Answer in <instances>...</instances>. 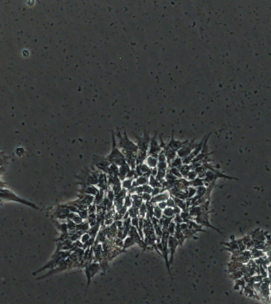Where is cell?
I'll return each instance as SVG.
<instances>
[{"label": "cell", "instance_id": "obj_3", "mask_svg": "<svg viewBox=\"0 0 271 304\" xmlns=\"http://www.w3.org/2000/svg\"><path fill=\"white\" fill-rule=\"evenodd\" d=\"M98 174L99 173L97 170H91L90 169L86 168L81 171L77 178L80 180L79 184L81 185H95L98 182Z\"/></svg>", "mask_w": 271, "mask_h": 304}, {"label": "cell", "instance_id": "obj_9", "mask_svg": "<svg viewBox=\"0 0 271 304\" xmlns=\"http://www.w3.org/2000/svg\"><path fill=\"white\" fill-rule=\"evenodd\" d=\"M99 265L97 263H93V264H90L88 266H86V269H85V274H86V277L87 278V286L90 285V281H91V279L94 277L96 273L98 272L99 270Z\"/></svg>", "mask_w": 271, "mask_h": 304}, {"label": "cell", "instance_id": "obj_30", "mask_svg": "<svg viewBox=\"0 0 271 304\" xmlns=\"http://www.w3.org/2000/svg\"><path fill=\"white\" fill-rule=\"evenodd\" d=\"M167 207H172V208H174L175 206H176V204H175V202H174V199L173 198H169L168 200H167Z\"/></svg>", "mask_w": 271, "mask_h": 304}, {"label": "cell", "instance_id": "obj_24", "mask_svg": "<svg viewBox=\"0 0 271 304\" xmlns=\"http://www.w3.org/2000/svg\"><path fill=\"white\" fill-rule=\"evenodd\" d=\"M168 172H170V173H171V174H173L174 176H175L177 178H182V174H181V173H180V171H179V170L178 168L171 167V168L168 170Z\"/></svg>", "mask_w": 271, "mask_h": 304}, {"label": "cell", "instance_id": "obj_27", "mask_svg": "<svg viewBox=\"0 0 271 304\" xmlns=\"http://www.w3.org/2000/svg\"><path fill=\"white\" fill-rule=\"evenodd\" d=\"M197 176H198V174H197V172L195 171V170H191L189 172V173H188L187 177H186V179H188L189 181H190V182H192V181H193V180L197 178Z\"/></svg>", "mask_w": 271, "mask_h": 304}, {"label": "cell", "instance_id": "obj_6", "mask_svg": "<svg viewBox=\"0 0 271 304\" xmlns=\"http://www.w3.org/2000/svg\"><path fill=\"white\" fill-rule=\"evenodd\" d=\"M161 151H162V148H161V146L158 142L157 133H155V136H153L151 138L148 155H154V156L158 157V154H159Z\"/></svg>", "mask_w": 271, "mask_h": 304}, {"label": "cell", "instance_id": "obj_12", "mask_svg": "<svg viewBox=\"0 0 271 304\" xmlns=\"http://www.w3.org/2000/svg\"><path fill=\"white\" fill-rule=\"evenodd\" d=\"M132 169L130 168V166H128V164L126 162V163L123 164L120 166H119V173H118V177L120 181H123L126 178V176L130 170Z\"/></svg>", "mask_w": 271, "mask_h": 304}, {"label": "cell", "instance_id": "obj_29", "mask_svg": "<svg viewBox=\"0 0 271 304\" xmlns=\"http://www.w3.org/2000/svg\"><path fill=\"white\" fill-rule=\"evenodd\" d=\"M140 196H141V197H142V200L145 201V202H148V201H151V197H152L151 194L145 193H142Z\"/></svg>", "mask_w": 271, "mask_h": 304}, {"label": "cell", "instance_id": "obj_14", "mask_svg": "<svg viewBox=\"0 0 271 304\" xmlns=\"http://www.w3.org/2000/svg\"><path fill=\"white\" fill-rule=\"evenodd\" d=\"M148 184L152 187L153 189H155V188H162V183L159 180L156 179L155 177H153V176H150V177H149Z\"/></svg>", "mask_w": 271, "mask_h": 304}, {"label": "cell", "instance_id": "obj_8", "mask_svg": "<svg viewBox=\"0 0 271 304\" xmlns=\"http://www.w3.org/2000/svg\"><path fill=\"white\" fill-rule=\"evenodd\" d=\"M179 245V241L177 240L176 238L174 237V235H170L169 238H168V249H169V254L171 256L169 260L170 265L173 263L174 253H175V250H176Z\"/></svg>", "mask_w": 271, "mask_h": 304}, {"label": "cell", "instance_id": "obj_32", "mask_svg": "<svg viewBox=\"0 0 271 304\" xmlns=\"http://www.w3.org/2000/svg\"><path fill=\"white\" fill-rule=\"evenodd\" d=\"M156 205H157L158 207H159V208L161 210H164L165 208H166V207H167V202H166V201H162V202L158 203V204Z\"/></svg>", "mask_w": 271, "mask_h": 304}, {"label": "cell", "instance_id": "obj_4", "mask_svg": "<svg viewBox=\"0 0 271 304\" xmlns=\"http://www.w3.org/2000/svg\"><path fill=\"white\" fill-rule=\"evenodd\" d=\"M133 135H134L135 138H136V142L135 143H137V147H138V151L148 153L149 143H150L151 140V137L149 136L148 132L144 131V132L141 136H138V135H136L135 133H133Z\"/></svg>", "mask_w": 271, "mask_h": 304}, {"label": "cell", "instance_id": "obj_26", "mask_svg": "<svg viewBox=\"0 0 271 304\" xmlns=\"http://www.w3.org/2000/svg\"><path fill=\"white\" fill-rule=\"evenodd\" d=\"M167 230L169 232L170 235H174V233H175V230H176V224L174 221H172L169 224V226H168Z\"/></svg>", "mask_w": 271, "mask_h": 304}, {"label": "cell", "instance_id": "obj_13", "mask_svg": "<svg viewBox=\"0 0 271 304\" xmlns=\"http://www.w3.org/2000/svg\"><path fill=\"white\" fill-rule=\"evenodd\" d=\"M146 162L147 165L150 167L151 169H155L157 167V165L159 163V161H158V157L157 156H154V155H148L146 159Z\"/></svg>", "mask_w": 271, "mask_h": 304}, {"label": "cell", "instance_id": "obj_20", "mask_svg": "<svg viewBox=\"0 0 271 304\" xmlns=\"http://www.w3.org/2000/svg\"><path fill=\"white\" fill-rule=\"evenodd\" d=\"M128 215L132 218L137 217V215H139V208L135 207V206H132L128 210Z\"/></svg>", "mask_w": 271, "mask_h": 304}, {"label": "cell", "instance_id": "obj_28", "mask_svg": "<svg viewBox=\"0 0 271 304\" xmlns=\"http://www.w3.org/2000/svg\"><path fill=\"white\" fill-rule=\"evenodd\" d=\"M139 214L140 215V217H143L144 218L145 215H147V207L146 204H143L139 207Z\"/></svg>", "mask_w": 271, "mask_h": 304}, {"label": "cell", "instance_id": "obj_5", "mask_svg": "<svg viewBox=\"0 0 271 304\" xmlns=\"http://www.w3.org/2000/svg\"><path fill=\"white\" fill-rule=\"evenodd\" d=\"M197 143H195V139H193V140H189L188 143H186L185 145L183 146L182 148H181L178 151H177V155L179 158L184 159L185 157L189 156L192 151L194 150Z\"/></svg>", "mask_w": 271, "mask_h": 304}, {"label": "cell", "instance_id": "obj_15", "mask_svg": "<svg viewBox=\"0 0 271 304\" xmlns=\"http://www.w3.org/2000/svg\"><path fill=\"white\" fill-rule=\"evenodd\" d=\"M179 170V171H180V173H181V174H182V177H185V178H186V177H187L189 172H190V171L192 170V167H191V166H190V165H184V164H183L182 166H181Z\"/></svg>", "mask_w": 271, "mask_h": 304}, {"label": "cell", "instance_id": "obj_25", "mask_svg": "<svg viewBox=\"0 0 271 304\" xmlns=\"http://www.w3.org/2000/svg\"><path fill=\"white\" fill-rule=\"evenodd\" d=\"M186 193H187V198H191L193 196H194L197 193V189H195L194 187L190 186L186 190Z\"/></svg>", "mask_w": 271, "mask_h": 304}, {"label": "cell", "instance_id": "obj_16", "mask_svg": "<svg viewBox=\"0 0 271 304\" xmlns=\"http://www.w3.org/2000/svg\"><path fill=\"white\" fill-rule=\"evenodd\" d=\"M132 182H133V178H125L121 182V187L123 189H126L127 191L128 190L129 191V189L132 188Z\"/></svg>", "mask_w": 271, "mask_h": 304}, {"label": "cell", "instance_id": "obj_18", "mask_svg": "<svg viewBox=\"0 0 271 304\" xmlns=\"http://www.w3.org/2000/svg\"><path fill=\"white\" fill-rule=\"evenodd\" d=\"M104 200V191L102 190V189H99V191L96 194V196L95 197V200H94V203H95L96 204H99L100 203L102 202V201Z\"/></svg>", "mask_w": 271, "mask_h": 304}, {"label": "cell", "instance_id": "obj_22", "mask_svg": "<svg viewBox=\"0 0 271 304\" xmlns=\"http://www.w3.org/2000/svg\"><path fill=\"white\" fill-rule=\"evenodd\" d=\"M124 206H125L126 208L128 207H131L132 206V199L131 194H128L127 196H125V199H124Z\"/></svg>", "mask_w": 271, "mask_h": 304}, {"label": "cell", "instance_id": "obj_23", "mask_svg": "<svg viewBox=\"0 0 271 304\" xmlns=\"http://www.w3.org/2000/svg\"><path fill=\"white\" fill-rule=\"evenodd\" d=\"M135 244H136V243H135V242L133 241V239H132V238L128 237L125 238V242L123 243V248L126 249V248H128V247L132 246H133V245Z\"/></svg>", "mask_w": 271, "mask_h": 304}, {"label": "cell", "instance_id": "obj_2", "mask_svg": "<svg viewBox=\"0 0 271 304\" xmlns=\"http://www.w3.org/2000/svg\"><path fill=\"white\" fill-rule=\"evenodd\" d=\"M116 137L119 139V148H120L121 152L130 151L136 154L138 152V147L137 143L128 138L126 131H124V133H120L119 131L116 133Z\"/></svg>", "mask_w": 271, "mask_h": 304}, {"label": "cell", "instance_id": "obj_31", "mask_svg": "<svg viewBox=\"0 0 271 304\" xmlns=\"http://www.w3.org/2000/svg\"><path fill=\"white\" fill-rule=\"evenodd\" d=\"M90 238H91V237H90V235H89V234H84V235L82 236L81 241L83 243H85V244H86V242H88Z\"/></svg>", "mask_w": 271, "mask_h": 304}, {"label": "cell", "instance_id": "obj_17", "mask_svg": "<svg viewBox=\"0 0 271 304\" xmlns=\"http://www.w3.org/2000/svg\"><path fill=\"white\" fill-rule=\"evenodd\" d=\"M170 165H171V167H174V168L179 169L181 166L183 165L182 159V158H179V157H176L173 161L171 162Z\"/></svg>", "mask_w": 271, "mask_h": 304}, {"label": "cell", "instance_id": "obj_19", "mask_svg": "<svg viewBox=\"0 0 271 304\" xmlns=\"http://www.w3.org/2000/svg\"><path fill=\"white\" fill-rule=\"evenodd\" d=\"M162 214H163V215H164V216L168 217V218H174V215H175L174 214V208H172V207H167L164 210H163Z\"/></svg>", "mask_w": 271, "mask_h": 304}, {"label": "cell", "instance_id": "obj_21", "mask_svg": "<svg viewBox=\"0 0 271 304\" xmlns=\"http://www.w3.org/2000/svg\"><path fill=\"white\" fill-rule=\"evenodd\" d=\"M162 216V211L158 207L157 205H155L154 207V212H153V217H155L157 219H160Z\"/></svg>", "mask_w": 271, "mask_h": 304}, {"label": "cell", "instance_id": "obj_11", "mask_svg": "<svg viewBox=\"0 0 271 304\" xmlns=\"http://www.w3.org/2000/svg\"><path fill=\"white\" fill-rule=\"evenodd\" d=\"M169 198H170L169 193L167 191H164L159 194V195H157V196H152L150 202L152 203L153 204H155L156 203L158 204V203L162 202V201H167Z\"/></svg>", "mask_w": 271, "mask_h": 304}, {"label": "cell", "instance_id": "obj_7", "mask_svg": "<svg viewBox=\"0 0 271 304\" xmlns=\"http://www.w3.org/2000/svg\"><path fill=\"white\" fill-rule=\"evenodd\" d=\"M189 139H185V140H179V139H176L174 138V131L173 130L172 131L171 134V137L170 139V141L168 142V143H167V146L168 148H170L172 150L175 151H178L181 148H182L183 146L185 145V143L189 142Z\"/></svg>", "mask_w": 271, "mask_h": 304}, {"label": "cell", "instance_id": "obj_1", "mask_svg": "<svg viewBox=\"0 0 271 304\" xmlns=\"http://www.w3.org/2000/svg\"><path fill=\"white\" fill-rule=\"evenodd\" d=\"M111 136L112 150L111 152L107 156H106V159L109 161L110 164H115L117 166H120L123 164L126 163V160H125V156H124L121 151L117 147L116 135L114 132V131H111Z\"/></svg>", "mask_w": 271, "mask_h": 304}, {"label": "cell", "instance_id": "obj_10", "mask_svg": "<svg viewBox=\"0 0 271 304\" xmlns=\"http://www.w3.org/2000/svg\"><path fill=\"white\" fill-rule=\"evenodd\" d=\"M99 189H97L95 185H86V184H82V188L80 189L83 194L90 195V196H96V194L98 193Z\"/></svg>", "mask_w": 271, "mask_h": 304}]
</instances>
